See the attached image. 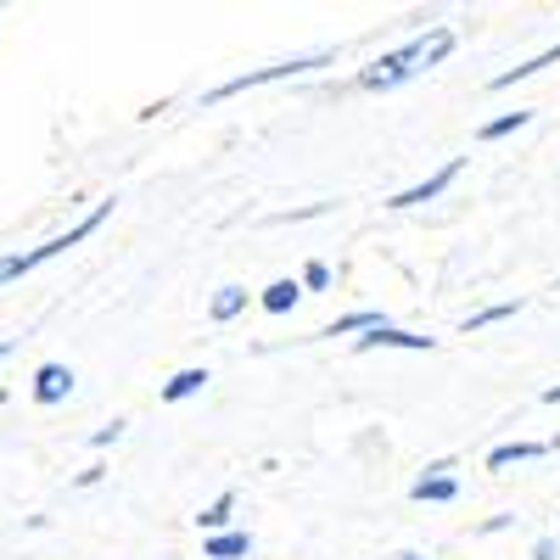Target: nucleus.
Returning a JSON list of instances; mask_svg holds the SVG:
<instances>
[{"label": "nucleus", "instance_id": "f257e3e1", "mask_svg": "<svg viewBox=\"0 0 560 560\" xmlns=\"http://www.w3.org/2000/svg\"><path fill=\"white\" fill-rule=\"evenodd\" d=\"M448 51H454V34H448V28H432V34H420V39L398 45V51L376 57V62L359 73V84H364V90H398V84H409L415 73L438 68Z\"/></svg>", "mask_w": 560, "mask_h": 560}, {"label": "nucleus", "instance_id": "f03ea898", "mask_svg": "<svg viewBox=\"0 0 560 560\" xmlns=\"http://www.w3.org/2000/svg\"><path fill=\"white\" fill-rule=\"evenodd\" d=\"M325 62H337V51H314V57H292V62H275V68H258V73H236V79H224L219 90H208V107L213 102H230V96H242V90H258V84H275V79H292V73H308V68H325Z\"/></svg>", "mask_w": 560, "mask_h": 560}, {"label": "nucleus", "instance_id": "7ed1b4c3", "mask_svg": "<svg viewBox=\"0 0 560 560\" xmlns=\"http://www.w3.org/2000/svg\"><path fill=\"white\" fill-rule=\"evenodd\" d=\"M459 168H465V158H448L438 174H427L420 185H409V191H398V197H387V208H420V202H438L448 185L459 179Z\"/></svg>", "mask_w": 560, "mask_h": 560}, {"label": "nucleus", "instance_id": "20e7f679", "mask_svg": "<svg viewBox=\"0 0 560 560\" xmlns=\"http://www.w3.org/2000/svg\"><path fill=\"white\" fill-rule=\"evenodd\" d=\"M409 499H415V504H448V499H459L454 465H432V471H427V477H420V482L409 488Z\"/></svg>", "mask_w": 560, "mask_h": 560}, {"label": "nucleus", "instance_id": "39448f33", "mask_svg": "<svg viewBox=\"0 0 560 560\" xmlns=\"http://www.w3.org/2000/svg\"><path fill=\"white\" fill-rule=\"evenodd\" d=\"M376 348H409V353H432L438 342H432V337H415V331H398V325H376L370 337H359V353H376Z\"/></svg>", "mask_w": 560, "mask_h": 560}, {"label": "nucleus", "instance_id": "423d86ee", "mask_svg": "<svg viewBox=\"0 0 560 560\" xmlns=\"http://www.w3.org/2000/svg\"><path fill=\"white\" fill-rule=\"evenodd\" d=\"M68 393H73V370H68V364H39L34 398H39V404H62Z\"/></svg>", "mask_w": 560, "mask_h": 560}, {"label": "nucleus", "instance_id": "0eeeda50", "mask_svg": "<svg viewBox=\"0 0 560 560\" xmlns=\"http://www.w3.org/2000/svg\"><path fill=\"white\" fill-rule=\"evenodd\" d=\"M555 443H499L488 454V471H510V465H527V459H544Z\"/></svg>", "mask_w": 560, "mask_h": 560}, {"label": "nucleus", "instance_id": "6e6552de", "mask_svg": "<svg viewBox=\"0 0 560 560\" xmlns=\"http://www.w3.org/2000/svg\"><path fill=\"white\" fill-rule=\"evenodd\" d=\"M208 387V370H179V376H168L163 382V404H185V398H191V393H202Z\"/></svg>", "mask_w": 560, "mask_h": 560}, {"label": "nucleus", "instance_id": "1a4fd4ad", "mask_svg": "<svg viewBox=\"0 0 560 560\" xmlns=\"http://www.w3.org/2000/svg\"><path fill=\"white\" fill-rule=\"evenodd\" d=\"M376 325H387L376 308H359V314H342L337 325H325V331H314V337H353V331H376Z\"/></svg>", "mask_w": 560, "mask_h": 560}, {"label": "nucleus", "instance_id": "9d476101", "mask_svg": "<svg viewBox=\"0 0 560 560\" xmlns=\"http://www.w3.org/2000/svg\"><path fill=\"white\" fill-rule=\"evenodd\" d=\"M560 62V45H549V51H538L533 62H522V68H510V73H499L493 79V90H510V84H522V79H533V73H544V68H555Z\"/></svg>", "mask_w": 560, "mask_h": 560}, {"label": "nucleus", "instance_id": "9b49d317", "mask_svg": "<svg viewBox=\"0 0 560 560\" xmlns=\"http://www.w3.org/2000/svg\"><path fill=\"white\" fill-rule=\"evenodd\" d=\"M242 308H247V292H242V287H219V298L208 303V319H213V325H230Z\"/></svg>", "mask_w": 560, "mask_h": 560}, {"label": "nucleus", "instance_id": "f8f14e48", "mask_svg": "<svg viewBox=\"0 0 560 560\" xmlns=\"http://www.w3.org/2000/svg\"><path fill=\"white\" fill-rule=\"evenodd\" d=\"M45 258H57V253H51V242L34 247V253H12V258H0V287H7V280H18V275H28V269H34V264H45Z\"/></svg>", "mask_w": 560, "mask_h": 560}, {"label": "nucleus", "instance_id": "ddd939ff", "mask_svg": "<svg viewBox=\"0 0 560 560\" xmlns=\"http://www.w3.org/2000/svg\"><path fill=\"white\" fill-rule=\"evenodd\" d=\"M236 555H253V538L247 533H213L208 538V560H236Z\"/></svg>", "mask_w": 560, "mask_h": 560}, {"label": "nucleus", "instance_id": "4468645a", "mask_svg": "<svg viewBox=\"0 0 560 560\" xmlns=\"http://www.w3.org/2000/svg\"><path fill=\"white\" fill-rule=\"evenodd\" d=\"M230 510H236V493H219L208 510H197V527L213 538V533H224V522H230Z\"/></svg>", "mask_w": 560, "mask_h": 560}, {"label": "nucleus", "instance_id": "2eb2a0df", "mask_svg": "<svg viewBox=\"0 0 560 560\" xmlns=\"http://www.w3.org/2000/svg\"><path fill=\"white\" fill-rule=\"evenodd\" d=\"M298 298H303L298 280H275V287L264 292V308H269V314H287V308H298Z\"/></svg>", "mask_w": 560, "mask_h": 560}, {"label": "nucleus", "instance_id": "dca6fc26", "mask_svg": "<svg viewBox=\"0 0 560 560\" xmlns=\"http://www.w3.org/2000/svg\"><path fill=\"white\" fill-rule=\"evenodd\" d=\"M533 124V113H504V118H493V124H482V140H504V135H516V129H527Z\"/></svg>", "mask_w": 560, "mask_h": 560}, {"label": "nucleus", "instance_id": "f3484780", "mask_svg": "<svg viewBox=\"0 0 560 560\" xmlns=\"http://www.w3.org/2000/svg\"><path fill=\"white\" fill-rule=\"evenodd\" d=\"M516 308H522V303H493V308H482V314L465 319V331H482V325H499V319H510Z\"/></svg>", "mask_w": 560, "mask_h": 560}, {"label": "nucleus", "instance_id": "a211bd4d", "mask_svg": "<svg viewBox=\"0 0 560 560\" xmlns=\"http://www.w3.org/2000/svg\"><path fill=\"white\" fill-rule=\"evenodd\" d=\"M298 287H308V292H325V287H331V269H325V264L314 258V264L303 269V280H298Z\"/></svg>", "mask_w": 560, "mask_h": 560}, {"label": "nucleus", "instance_id": "6ab92c4d", "mask_svg": "<svg viewBox=\"0 0 560 560\" xmlns=\"http://www.w3.org/2000/svg\"><path fill=\"white\" fill-rule=\"evenodd\" d=\"M118 438H124V420H113V427L96 432V448H107V443H118Z\"/></svg>", "mask_w": 560, "mask_h": 560}, {"label": "nucleus", "instance_id": "aec40b11", "mask_svg": "<svg viewBox=\"0 0 560 560\" xmlns=\"http://www.w3.org/2000/svg\"><path fill=\"white\" fill-rule=\"evenodd\" d=\"M533 560H555V544H549V538H538V544H533Z\"/></svg>", "mask_w": 560, "mask_h": 560}, {"label": "nucleus", "instance_id": "412c9836", "mask_svg": "<svg viewBox=\"0 0 560 560\" xmlns=\"http://www.w3.org/2000/svg\"><path fill=\"white\" fill-rule=\"evenodd\" d=\"M544 404H560V387H549V393H544Z\"/></svg>", "mask_w": 560, "mask_h": 560}, {"label": "nucleus", "instance_id": "4be33fe9", "mask_svg": "<svg viewBox=\"0 0 560 560\" xmlns=\"http://www.w3.org/2000/svg\"><path fill=\"white\" fill-rule=\"evenodd\" d=\"M387 560H420V555H387Z\"/></svg>", "mask_w": 560, "mask_h": 560}, {"label": "nucleus", "instance_id": "5701e85b", "mask_svg": "<svg viewBox=\"0 0 560 560\" xmlns=\"http://www.w3.org/2000/svg\"><path fill=\"white\" fill-rule=\"evenodd\" d=\"M0 359H7V348H0Z\"/></svg>", "mask_w": 560, "mask_h": 560}]
</instances>
